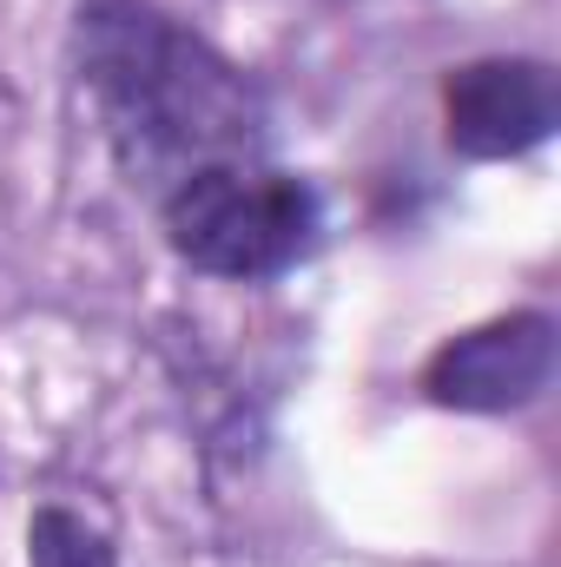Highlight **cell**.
<instances>
[{"label": "cell", "instance_id": "2", "mask_svg": "<svg viewBox=\"0 0 561 567\" xmlns=\"http://www.w3.org/2000/svg\"><path fill=\"white\" fill-rule=\"evenodd\" d=\"M165 238L205 278H278L317 245V192L258 158L205 165L165 192Z\"/></svg>", "mask_w": 561, "mask_h": 567}, {"label": "cell", "instance_id": "3", "mask_svg": "<svg viewBox=\"0 0 561 567\" xmlns=\"http://www.w3.org/2000/svg\"><path fill=\"white\" fill-rule=\"evenodd\" d=\"M549 377H555V323L542 310H516V317H496V323L449 337L422 363V396L436 410L502 416V410L536 403L549 390Z\"/></svg>", "mask_w": 561, "mask_h": 567}, {"label": "cell", "instance_id": "5", "mask_svg": "<svg viewBox=\"0 0 561 567\" xmlns=\"http://www.w3.org/2000/svg\"><path fill=\"white\" fill-rule=\"evenodd\" d=\"M27 567H113L106 535L73 508H40L27 522Z\"/></svg>", "mask_w": 561, "mask_h": 567}, {"label": "cell", "instance_id": "4", "mask_svg": "<svg viewBox=\"0 0 561 567\" xmlns=\"http://www.w3.org/2000/svg\"><path fill=\"white\" fill-rule=\"evenodd\" d=\"M442 126L462 158H522L561 126L549 60H469L442 80Z\"/></svg>", "mask_w": 561, "mask_h": 567}, {"label": "cell", "instance_id": "1", "mask_svg": "<svg viewBox=\"0 0 561 567\" xmlns=\"http://www.w3.org/2000/svg\"><path fill=\"white\" fill-rule=\"evenodd\" d=\"M73 53L133 172L178 185L185 172L258 158L265 93L172 13L145 0H93L80 13Z\"/></svg>", "mask_w": 561, "mask_h": 567}]
</instances>
